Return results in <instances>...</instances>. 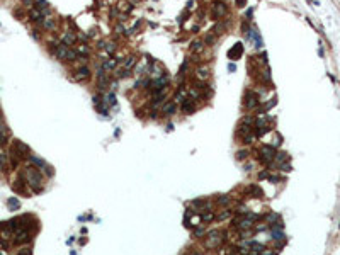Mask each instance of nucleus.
<instances>
[{
    "label": "nucleus",
    "mask_w": 340,
    "mask_h": 255,
    "mask_svg": "<svg viewBox=\"0 0 340 255\" xmlns=\"http://www.w3.org/2000/svg\"><path fill=\"white\" fill-rule=\"evenodd\" d=\"M109 104H111V106H114V104H116V97H114V94H111V95H109Z\"/></svg>",
    "instance_id": "nucleus-42"
},
{
    "label": "nucleus",
    "mask_w": 340,
    "mask_h": 255,
    "mask_svg": "<svg viewBox=\"0 0 340 255\" xmlns=\"http://www.w3.org/2000/svg\"><path fill=\"white\" fill-rule=\"evenodd\" d=\"M134 65H136V58H134V56H129V58H126V61H124L123 66H124L126 70H131Z\"/></svg>",
    "instance_id": "nucleus-19"
},
{
    "label": "nucleus",
    "mask_w": 340,
    "mask_h": 255,
    "mask_svg": "<svg viewBox=\"0 0 340 255\" xmlns=\"http://www.w3.org/2000/svg\"><path fill=\"white\" fill-rule=\"evenodd\" d=\"M267 179H269V180H272V182H274V184H276V182H279V180H281V179H279V177H277V175H269V177H267Z\"/></svg>",
    "instance_id": "nucleus-39"
},
{
    "label": "nucleus",
    "mask_w": 340,
    "mask_h": 255,
    "mask_svg": "<svg viewBox=\"0 0 340 255\" xmlns=\"http://www.w3.org/2000/svg\"><path fill=\"white\" fill-rule=\"evenodd\" d=\"M77 53H82V55H87V53H89V48H87L85 44H82V46L78 48V51H77Z\"/></svg>",
    "instance_id": "nucleus-37"
},
{
    "label": "nucleus",
    "mask_w": 340,
    "mask_h": 255,
    "mask_svg": "<svg viewBox=\"0 0 340 255\" xmlns=\"http://www.w3.org/2000/svg\"><path fill=\"white\" fill-rule=\"evenodd\" d=\"M274 157H276L274 146H264V148H260V160L264 163H272Z\"/></svg>",
    "instance_id": "nucleus-2"
},
{
    "label": "nucleus",
    "mask_w": 340,
    "mask_h": 255,
    "mask_svg": "<svg viewBox=\"0 0 340 255\" xmlns=\"http://www.w3.org/2000/svg\"><path fill=\"white\" fill-rule=\"evenodd\" d=\"M26 177H27V182L33 185V189L34 191H41V184H43V175H41V172H39L38 168H34V167H27L26 168Z\"/></svg>",
    "instance_id": "nucleus-1"
},
{
    "label": "nucleus",
    "mask_w": 340,
    "mask_h": 255,
    "mask_svg": "<svg viewBox=\"0 0 340 255\" xmlns=\"http://www.w3.org/2000/svg\"><path fill=\"white\" fill-rule=\"evenodd\" d=\"M248 155H250V153H248L247 150H238V151H236V158H238V160H247Z\"/></svg>",
    "instance_id": "nucleus-22"
},
{
    "label": "nucleus",
    "mask_w": 340,
    "mask_h": 255,
    "mask_svg": "<svg viewBox=\"0 0 340 255\" xmlns=\"http://www.w3.org/2000/svg\"><path fill=\"white\" fill-rule=\"evenodd\" d=\"M242 124H248V126H253V116L250 114V116H245L243 119H242Z\"/></svg>",
    "instance_id": "nucleus-26"
},
{
    "label": "nucleus",
    "mask_w": 340,
    "mask_h": 255,
    "mask_svg": "<svg viewBox=\"0 0 340 255\" xmlns=\"http://www.w3.org/2000/svg\"><path fill=\"white\" fill-rule=\"evenodd\" d=\"M218 202H219V204H228V202H230V196H219V197H218Z\"/></svg>",
    "instance_id": "nucleus-29"
},
{
    "label": "nucleus",
    "mask_w": 340,
    "mask_h": 255,
    "mask_svg": "<svg viewBox=\"0 0 340 255\" xmlns=\"http://www.w3.org/2000/svg\"><path fill=\"white\" fill-rule=\"evenodd\" d=\"M189 95H190V99L194 100V99H197V97H199V90H197V89H192V90L189 92Z\"/></svg>",
    "instance_id": "nucleus-33"
},
{
    "label": "nucleus",
    "mask_w": 340,
    "mask_h": 255,
    "mask_svg": "<svg viewBox=\"0 0 340 255\" xmlns=\"http://www.w3.org/2000/svg\"><path fill=\"white\" fill-rule=\"evenodd\" d=\"M259 106V97L253 92H248L245 95V107L247 109H255Z\"/></svg>",
    "instance_id": "nucleus-5"
},
{
    "label": "nucleus",
    "mask_w": 340,
    "mask_h": 255,
    "mask_svg": "<svg viewBox=\"0 0 340 255\" xmlns=\"http://www.w3.org/2000/svg\"><path fill=\"white\" fill-rule=\"evenodd\" d=\"M196 77H197L199 80H208L209 68H208V66H201V68H197V70H196Z\"/></svg>",
    "instance_id": "nucleus-13"
},
{
    "label": "nucleus",
    "mask_w": 340,
    "mask_h": 255,
    "mask_svg": "<svg viewBox=\"0 0 340 255\" xmlns=\"http://www.w3.org/2000/svg\"><path fill=\"white\" fill-rule=\"evenodd\" d=\"M267 177H269L267 172H260V174H259V179H267Z\"/></svg>",
    "instance_id": "nucleus-45"
},
{
    "label": "nucleus",
    "mask_w": 340,
    "mask_h": 255,
    "mask_svg": "<svg viewBox=\"0 0 340 255\" xmlns=\"http://www.w3.org/2000/svg\"><path fill=\"white\" fill-rule=\"evenodd\" d=\"M3 167H5V165L2 163V160H0V172H2V170H3Z\"/></svg>",
    "instance_id": "nucleus-47"
},
{
    "label": "nucleus",
    "mask_w": 340,
    "mask_h": 255,
    "mask_svg": "<svg viewBox=\"0 0 340 255\" xmlns=\"http://www.w3.org/2000/svg\"><path fill=\"white\" fill-rule=\"evenodd\" d=\"M89 75H90V68L89 66H80L77 70V80H85Z\"/></svg>",
    "instance_id": "nucleus-11"
},
{
    "label": "nucleus",
    "mask_w": 340,
    "mask_h": 255,
    "mask_svg": "<svg viewBox=\"0 0 340 255\" xmlns=\"http://www.w3.org/2000/svg\"><path fill=\"white\" fill-rule=\"evenodd\" d=\"M29 17H31V20L33 22H43V14H41V10H38V9H31V12H29Z\"/></svg>",
    "instance_id": "nucleus-12"
},
{
    "label": "nucleus",
    "mask_w": 340,
    "mask_h": 255,
    "mask_svg": "<svg viewBox=\"0 0 340 255\" xmlns=\"http://www.w3.org/2000/svg\"><path fill=\"white\" fill-rule=\"evenodd\" d=\"M236 226L240 230H250L252 228V219H242V221H236Z\"/></svg>",
    "instance_id": "nucleus-15"
},
{
    "label": "nucleus",
    "mask_w": 340,
    "mask_h": 255,
    "mask_svg": "<svg viewBox=\"0 0 340 255\" xmlns=\"http://www.w3.org/2000/svg\"><path fill=\"white\" fill-rule=\"evenodd\" d=\"M242 55H243V44H242V43H236V44L228 51V58H230V60H238Z\"/></svg>",
    "instance_id": "nucleus-6"
},
{
    "label": "nucleus",
    "mask_w": 340,
    "mask_h": 255,
    "mask_svg": "<svg viewBox=\"0 0 340 255\" xmlns=\"http://www.w3.org/2000/svg\"><path fill=\"white\" fill-rule=\"evenodd\" d=\"M226 29V24L225 22H218L214 27H213V31L211 33H216V34H223V31Z\"/></svg>",
    "instance_id": "nucleus-18"
},
{
    "label": "nucleus",
    "mask_w": 340,
    "mask_h": 255,
    "mask_svg": "<svg viewBox=\"0 0 340 255\" xmlns=\"http://www.w3.org/2000/svg\"><path fill=\"white\" fill-rule=\"evenodd\" d=\"M116 63H117V60H107L104 63V70H112L114 66H116Z\"/></svg>",
    "instance_id": "nucleus-23"
},
{
    "label": "nucleus",
    "mask_w": 340,
    "mask_h": 255,
    "mask_svg": "<svg viewBox=\"0 0 340 255\" xmlns=\"http://www.w3.org/2000/svg\"><path fill=\"white\" fill-rule=\"evenodd\" d=\"M77 58H78V53L68 48V51H66V60H68V61H75Z\"/></svg>",
    "instance_id": "nucleus-21"
},
{
    "label": "nucleus",
    "mask_w": 340,
    "mask_h": 255,
    "mask_svg": "<svg viewBox=\"0 0 340 255\" xmlns=\"http://www.w3.org/2000/svg\"><path fill=\"white\" fill-rule=\"evenodd\" d=\"M26 241H31L29 231H27V230H20V231H17V235H16V243H26Z\"/></svg>",
    "instance_id": "nucleus-9"
},
{
    "label": "nucleus",
    "mask_w": 340,
    "mask_h": 255,
    "mask_svg": "<svg viewBox=\"0 0 340 255\" xmlns=\"http://www.w3.org/2000/svg\"><path fill=\"white\" fill-rule=\"evenodd\" d=\"M117 77H119V78H126V77H129V70H126V68H124V70H121V72L117 73Z\"/></svg>",
    "instance_id": "nucleus-32"
},
{
    "label": "nucleus",
    "mask_w": 340,
    "mask_h": 255,
    "mask_svg": "<svg viewBox=\"0 0 340 255\" xmlns=\"http://www.w3.org/2000/svg\"><path fill=\"white\" fill-rule=\"evenodd\" d=\"M260 255H276L272 250H260Z\"/></svg>",
    "instance_id": "nucleus-41"
},
{
    "label": "nucleus",
    "mask_w": 340,
    "mask_h": 255,
    "mask_svg": "<svg viewBox=\"0 0 340 255\" xmlns=\"http://www.w3.org/2000/svg\"><path fill=\"white\" fill-rule=\"evenodd\" d=\"M281 170H284V172H291V165H289V163H282V165H281Z\"/></svg>",
    "instance_id": "nucleus-38"
},
{
    "label": "nucleus",
    "mask_w": 340,
    "mask_h": 255,
    "mask_svg": "<svg viewBox=\"0 0 340 255\" xmlns=\"http://www.w3.org/2000/svg\"><path fill=\"white\" fill-rule=\"evenodd\" d=\"M203 50H204V41H203V39L192 41V44H190V51H192V53H201Z\"/></svg>",
    "instance_id": "nucleus-10"
},
{
    "label": "nucleus",
    "mask_w": 340,
    "mask_h": 255,
    "mask_svg": "<svg viewBox=\"0 0 340 255\" xmlns=\"http://www.w3.org/2000/svg\"><path fill=\"white\" fill-rule=\"evenodd\" d=\"M226 3H223V2H218L216 5H213V17L214 19H221L225 14H226Z\"/></svg>",
    "instance_id": "nucleus-4"
},
{
    "label": "nucleus",
    "mask_w": 340,
    "mask_h": 255,
    "mask_svg": "<svg viewBox=\"0 0 340 255\" xmlns=\"http://www.w3.org/2000/svg\"><path fill=\"white\" fill-rule=\"evenodd\" d=\"M36 9H38V10L48 9V2H46V0H38V2H36Z\"/></svg>",
    "instance_id": "nucleus-25"
},
{
    "label": "nucleus",
    "mask_w": 340,
    "mask_h": 255,
    "mask_svg": "<svg viewBox=\"0 0 340 255\" xmlns=\"http://www.w3.org/2000/svg\"><path fill=\"white\" fill-rule=\"evenodd\" d=\"M177 111V102L175 100H169L167 104H163V107H162V112L165 114V116H170V114H173Z\"/></svg>",
    "instance_id": "nucleus-8"
},
{
    "label": "nucleus",
    "mask_w": 340,
    "mask_h": 255,
    "mask_svg": "<svg viewBox=\"0 0 340 255\" xmlns=\"http://www.w3.org/2000/svg\"><path fill=\"white\" fill-rule=\"evenodd\" d=\"M203 233H204V228H196V230L192 231V235H194L196 238H199L201 235H203Z\"/></svg>",
    "instance_id": "nucleus-31"
},
{
    "label": "nucleus",
    "mask_w": 340,
    "mask_h": 255,
    "mask_svg": "<svg viewBox=\"0 0 340 255\" xmlns=\"http://www.w3.org/2000/svg\"><path fill=\"white\" fill-rule=\"evenodd\" d=\"M221 241H223V237H221L219 231H211V233L208 235V240H206V247H208V248H214V247H218Z\"/></svg>",
    "instance_id": "nucleus-3"
},
{
    "label": "nucleus",
    "mask_w": 340,
    "mask_h": 255,
    "mask_svg": "<svg viewBox=\"0 0 340 255\" xmlns=\"http://www.w3.org/2000/svg\"><path fill=\"white\" fill-rule=\"evenodd\" d=\"M214 41H216L214 34H213V33H209L208 36H206V39H204V44H214Z\"/></svg>",
    "instance_id": "nucleus-27"
},
{
    "label": "nucleus",
    "mask_w": 340,
    "mask_h": 255,
    "mask_svg": "<svg viewBox=\"0 0 340 255\" xmlns=\"http://www.w3.org/2000/svg\"><path fill=\"white\" fill-rule=\"evenodd\" d=\"M126 5H128L126 2H121V3H119V9H126ZM131 10H133V7H129V9H128V12H131Z\"/></svg>",
    "instance_id": "nucleus-40"
},
{
    "label": "nucleus",
    "mask_w": 340,
    "mask_h": 255,
    "mask_svg": "<svg viewBox=\"0 0 340 255\" xmlns=\"http://www.w3.org/2000/svg\"><path fill=\"white\" fill-rule=\"evenodd\" d=\"M250 128H252V126H248V124H242L240 129H238V134H240L242 138L247 136V134H250V133H252V129H250Z\"/></svg>",
    "instance_id": "nucleus-20"
},
{
    "label": "nucleus",
    "mask_w": 340,
    "mask_h": 255,
    "mask_svg": "<svg viewBox=\"0 0 340 255\" xmlns=\"http://www.w3.org/2000/svg\"><path fill=\"white\" fill-rule=\"evenodd\" d=\"M272 238H274V240H281V238H284V233L282 231H274V233H272Z\"/></svg>",
    "instance_id": "nucleus-35"
},
{
    "label": "nucleus",
    "mask_w": 340,
    "mask_h": 255,
    "mask_svg": "<svg viewBox=\"0 0 340 255\" xmlns=\"http://www.w3.org/2000/svg\"><path fill=\"white\" fill-rule=\"evenodd\" d=\"M19 255H31V250L29 248H24L22 252H19Z\"/></svg>",
    "instance_id": "nucleus-44"
},
{
    "label": "nucleus",
    "mask_w": 340,
    "mask_h": 255,
    "mask_svg": "<svg viewBox=\"0 0 340 255\" xmlns=\"http://www.w3.org/2000/svg\"><path fill=\"white\" fill-rule=\"evenodd\" d=\"M7 206H9V209H10V211H16V209H19L20 202L16 199V197H10V199L7 201Z\"/></svg>",
    "instance_id": "nucleus-16"
},
{
    "label": "nucleus",
    "mask_w": 340,
    "mask_h": 255,
    "mask_svg": "<svg viewBox=\"0 0 340 255\" xmlns=\"http://www.w3.org/2000/svg\"><path fill=\"white\" fill-rule=\"evenodd\" d=\"M41 24L44 26V29H55V20H53L51 17H44Z\"/></svg>",
    "instance_id": "nucleus-17"
},
{
    "label": "nucleus",
    "mask_w": 340,
    "mask_h": 255,
    "mask_svg": "<svg viewBox=\"0 0 340 255\" xmlns=\"http://www.w3.org/2000/svg\"><path fill=\"white\" fill-rule=\"evenodd\" d=\"M75 41H77V37H75V34L73 33H65L63 34V44H68V46H72V44H75Z\"/></svg>",
    "instance_id": "nucleus-14"
},
{
    "label": "nucleus",
    "mask_w": 340,
    "mask_h": 255,
    "mask_svg": "<svg viewBox=\"0 0 340 255\" xmlns=\"http://www.w3.org/2000/svg\"><path fill=\"white\" fill-rule=\"evenodd\" d=\"M245 3H247V0H236V5L238 7H245Z\"/></svg>",
    "instance_id": "nucleus-43"
},
{
    "label": "nucleus",
    "mask_w": 340,
    "mask_h": 255,
    "mask_svg": "<svg viewBox=\"0 0 340 255\" xmlns=\"http://www.w3.org/2000/svg\"><path fill=\"white\" fill-rule=\"evenodd\" d=\"M182 111H184L186 114H192V112L196 111L194 100H192V99H184V100H182Z\"/></svg>",
    "instance_id": "nucleus-7"
},
{
    "label": "nucleus",
    "mask_w": 340,
    "mask_h": 255,
    "mask_svg": "<svg viewBox=\"0 0 340 255\" xmlns=\"http://www.w3.org/2000/svg\"><path fill=\"white\" fill-rule=\"evenodd\" d=\"M104 50H106V51L111 55V53H114V50H116V44H114V43H111V44H106V48H104Z\"/></svg>",
    "instance_id": "nucleus-30"
},
{
    "label": "nucleus",
    "mask_w": 340,
    "mask_h": 255,
    "mask_svg": "<svg viewBox=\"0 0 340 255\" xmlns=\"http://www.w3.org/2000/svg\"><path fill=\"white\" fill-rule=\"evenodd\" d=\"M230 214H231V211H230V209H225V211H223V213L218 216V219H225V218H228Z\"/></svg>",
    "instance_id": "nucleus-34"
},
{
    "label": "nucleus",
    "mask_w": 340,
    "mask_h": 255,
    "mask_svg": "<svg viewBox=\"0 0 340 255\" xmlns=\"http://www.w3.org/2000/svg\"><path fill=\"white\" fill-rule=\"evenodd\" d=\"M253 141H255V134H253V131H252L250 134L243 136V143H247V145H250V143H253Z\"/></svg>",
    "instance_id": "nucleus-24"
},
{
    "label": "nucleus",
    "mask_w": 340,
    "mask_h": 255,
    "mask_svg": "<svg viewBox=\"0 0 340 255\" xmlns=\"http://www.w3.org/2000/svg\"><path fill=\"white\" fill-rule=\"evenodd\" d=\"M213 218H214V214H213L211 211H208L206 214H203V219H204V221H211Z\"/></svg>",
    "instance_id": "nucleus-36"
},
{
    "label": "nucleus",
    "mask_w": 340,
    "mask_h": 255,
    "mask_svg": "<svg viewBox=\"0 0 340 255\" xmlns=\"http://www.w3.org/2000/svg\"><path fill=\"white\" fill-rule=\"evenodd\" d=\"M277 162H284V160H287V153H284V151H281V153H276V157H274Z\"/></svg>",
    "instance_id": "nucleus-28"
},
{
    "label": "nucleus",
    "mask_w": 340,
    "mask_h": 255,
    "mask_svg": "<svg viewBox=\"0 0 340 255\" xmlns=\"http://www.w3.org/2000/svg\"><path fill=\"white\" fill-rule=\"evenodd\" d=\"M235 68H236V66H235L233 63H230V65H228V70H230V72H235Z\"/></svg>",
    "instance_id": "nucleus-46"
}]
</instances>
